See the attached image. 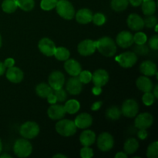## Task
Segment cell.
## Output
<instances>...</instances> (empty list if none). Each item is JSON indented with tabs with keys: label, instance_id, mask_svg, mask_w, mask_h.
Instances as JSON below:
<instances>
[{
	"label": "cell",
	"instance_id": "1",
	"mask_svg": "<svg viewBox=\"0 0 158 158\" xmlns=\"http://www.w3.org/2000/svg\"><path fill=\"white\" fill-rule=\"evenodd\" d=\"M96 47L100 54L106 57L113 56L117 52V44L108 36H103L96 41Z\"/></svg>",
	"mask_w": 158,
	"mask_h": 158
},
{
	"label": "cell",
	"instance_id": "2",
	"mask_svg": "<svg viewBox=\"0 0 158 158\" xmlns=\"http://www.w3.org/2000/svg\"><path fill=\"white\" fill-rule=\"evenodd\" d=\"M56 131L63 137H71L77 133V127L74 121L68 119L59 120L56 123Z\"/></svg>",
	"mask_w": 158,
	"mask_h": 158
},
{
	"label": "cell",
	"instance_id": "3",
	"mask_svg": "<svg viewBox=\"0 0 158 158\" xmlns=\"http://www.w3.org/2000/svg\"><path fill=\"white\" fill-rule=\"evenodd\" d=\"M13 151L18 157L26 158L32 154V146L27 139L20 138L14 143Z\"/></svg>",
	"mask_w": 158,
	"mask_h": 158
},
{
	"label": "cell",
	"instance_id": "4",
	"mask_svg": "<svg viewBox=\"0 0 158 158\" xmlns=\"http://www.w3.org/2000/svg\"><path fill=\"white\" fill-rule=\"evenodd\" d=\"M56 9L58 15L64 19L71 20L75 16V9L68 0H59Z\"/></svg>",
	"mask_w": 158,
	"mask_h": 158
},
{
	"label": "cell",
	"instance_id": "5",
	"mask_svg": "<svg viewBox=\"0 0 158 158\" xmlns=\"http://www.w3.org/2000/svg\"><path fill=\"white\" fill-rule=\"evenodd\" d=\"M40 131V126L34 121H26L20 127V135L27 140L35 138Z\"/></svg>",
	"mask_w": 158,
	"mask_h": 158
},
{
	"label": "cell",
	"instance_id": "6",
	"mask_svg": "<svg viewBox=\"0 0 158 158\" xmlns=\"http://www.w3.org/2000/svg\"><path fill=\"white\" fill-rule=\"evenodd\" d=\"M120 110L122 115L128 118H133L138 114L139 105L135 100L128 99L123 103Z\"/></svg>",
	"mask_w": 158,
	"mask_h": 158
},
{
	"label": "cell",
	"instance_id": "7",
	"mask_svg": "<svg viewBox=\"0 0 158 158\" xmlns=\"http://www.w3.org/2000/svg\"><path fill=\"white\" fill-rule=\"evenodd\" d=\"M116 61L123 68H131L137 62V56L134 52H125L116 57Z\"/></svg>",
	"mask_w": 158,
	"mask_h": 158
},
{
	"label": "cell",
	"instance_id": "8",
	"mask_svg": "<svg viewBox=\"0 0 158 158\" xmlns=\"http://www.w3.org/2000/svg\"><path fill=\"white\" fill-rule=\"evenodd\" d=\"M97 142L98 148L103 152H107L114 148V137L107 132L101 133L97 137Z\"/></svg>",
	"mask_w": 158,
	"mask_h": 158
},
{
	"label": "cell",
	"instance_id": "9",
	"mask_svg": "<svg viewBox=\"0 0 158 158\" xmlns=\"http://www.w3.org/2000/svg\"><path fill=\"white\" fill-rule=\"evenodd\" d=\"M154 123V117L150 113H141L136 116L134 125L137 129H148Z\"/></svg>",
	"mask_w": 158,
	"mask_h": 158
},
{
	"label": "cell",
	"instance_id": "10",
	"mask_svg": "<svg viewBox=\"0 0 158 158\" xmlns=\"http://www.w3.org/2000/svg\"><path fill=\"white\" fill-rule=\"evenodd\" d=\"M38 48L43 55L50 57L54 55L56 46L52 40L45 37L40 40L38 43Z\"/></svg>",
	"mask_w": 158,
	"mask_h": 158
},
{
	"label": "cell",
	"instance_id": "11",
	"mask_svg": "<svg viewBox=\"0 0 158 158\" xmlns=\"http://www.w3.org/2000/svg\"><path fill=\"white\" fill-rule=\"evenodd\" d=\"M97 47H96V41L92 40H84L80 42L77 46V50L79 53L83 56H91L95 52Z\"/></svg>",
	"mask_w": 158,
	"mask_h": 158
},
{
	"label": "cell",
	"instance_id": "12",
	"mask_svg": "<svg viewBox=\"0 0 158 158\" xmlns=\"http://www.w3.org/2000/svg\"><path fill=\"white\" fill-rule=\"evenodd\" d=\"M65 76L60 71H53L49 76L48 84L52 89H57L63 88L65 84Z\"/></svg>",
	"mask_w": 158,
	"mask_h": 158
},
{
	"label": "cell",
	"instance_id": "13",
	"mask_svg": "<svg viewBox=\"0 0 158 158\" xmlns=\"http://www.w3.org/2000/svg\"><path fill=\"white\" fill-rule=\"evenodd\" d=\"M116 43L123 49L131 47L134 44V35L129 31H121L117 34Z\"/></svg>",
	"mask_w": 158,
	"mask_h": 158
},
{
	"label": "cell",
	"instance_id": "14",
	"mask_svg": "<svg viewBox=\"0 0 158 158\" xmlns=\"http://www.w3.org/2000/svg\"><path fill=\"white\" fill-rule=\"evenodd\" d=\"M66 89L71 95H78L82 92L83 83L80 82L78 77H71L66 82Z\"/></svg>",
	"mask_w": 158,
	"mask_h": 158
},
{
	"label": "cell",
	"instance_id": "15",
	"mask_svg": "<svg viewBox=\"0 0 158 158\" xmlns=\"http://www.w3.org/2000/svg\"><path fill=\"white\" fill-rule=\"evenodd\" d=\"M109 74L105 69H97L92 74V80L94 86L103 87L109 81Z\"/></svg>",
	"mask_w": 158,
	"mask_h": 158
},
{
	"label": "cell",
	"instance_id": "16",
	"mask_svg": "<svg viewBox=\"0 0 158 158\" xmlns=\"http://www.w3.org/2000/svg\"><path fill=\"white\" fill-rule=\"evenodd\" d=\"M6 76L7 80L13 83H21L24 78V73L23 70L14 66L8 68L7 71L6 72Z\"/></svg>",
	"mask_w": 158,
	"mask_h": 158
},
{
	"label": "cell",
	"instance_id": "17",
	"mask_svg": "<svg viewBox=\"0 0 158 158\" xmlns=\"http://www.w3.org/2000/svg\"><path fill=\"white\" fill-rule=\"evenodd\" d=\"M127 26L131 30L140 31L144 27L143 19L137 13H131L127 19Z\"/></svg>",
	"mask_w": 158,
	"mask_h": 158
},
{
	"label": "cell",
	"instance_id": "18",
	"mask_svg": "<svg viewBox=\"0 0 158 158\" xmlns=\"http://www.w3.org/2000/svg\"><path fill=\"white\" fill-rule=\"evenodd\" d=\"M64 106L60 104H51L47 110V114L50 119L53 120H59L63 119L66 115Z\"/></svg>",
	"mask_w": 158,
	"mask_h": 158
},
{
	"label": "cell",
	"instance_id": "19",
	"mask_svg": "<svg viewBox=\"0 0 158 158\" xmlns=\"http://www.w3.org/2000/svg\"><path fill=\"white\" fill-rule=\"evenodd\" d=\"M64 69L71 77H78L80 73L82 71L80 63L74 59L69 58L65 61Z\"/></svg>",
	"mask_w": 158,
	"mask_h": 158
},
{
	"label": "cell",
	"instance_id": "20",
	"mask_svg": "<svg viewBox=\"0 0 158 158\" xmlns=\"http://www.w3.org/2000/svg\"><path fill=\"white\" fill-rule=\"evenodd\" d=\"M74 123L79 129H87L92 125L93 117L87 113H83L76 117Z\"/></svg>",
	"mask_w": 158,
	"mask_h": 158
},
{
	"label": "cell",
	"instance_id": "21",
	"mask_svg": "<svg viewBox=\"0 0 158 158\" xmlns=\"http://www.w3.org/2000/svg\"><path fill=\"white\" fill-rule=\"evenodd\" d=\"M140 71L146 77H153L157 74V65L151 60H146L140 64Z\"/></svg>",
	"mask_w": 158,
	"mask_h": 158
},
{
	"label": "cell",
	"instance_id": "22",
	"mask_svg": "<svg viewBox=\"0 0 158 158\" xmlns=\"http://www.w3.org/2000/svg\"><path fill=\"white\" fill-rule=\"evenodd\" d=\"M97 140L96 134L91 130H85L80 136V142L83 146L90 147Z\"/></svg>",
	"mask_w": 158,
	"mask_h": 158
},
{
	"label": "cell",
	"instance_id": "23",
	"mask_svg": "<svg viewBox=\"0 0 158 158\" xmlns=\"http://www.w3.org/2000/svg\"><path fill=\"white\" fill-rule=\"evenodd\" d=\"M93 12L89 9H81L75 13L76 20L80 24H88L90 22H92L93 19Z\"/></svg>",
	"mask_w": 158,
	"mask_h": 158
},
{
	"label": "cell",
	"instance_id": "24",
	"mask_svg": "<svg viewBox=\"0 0 158 158\" xmlns=\"http://www.w3.org/2000/svg\"><path fill=\"white\" fill-rule=\"evenodd\" d=\"M136 85H137V87L143 93L151 92L154 87L152 80L146 76L138 77L136 81Z\"/></svg>",
	"mask_w": 158,
	"mask_h": 158
},
{
	"label": "cell",
	"instance_id": "25",
	"mask_svg": "<svg viewBox=\"0 0 158 158\" xmlns=\"http://www.w3.org/2000/svg\"><path fill=\"white\" fill-rule=\"evenodd\" d=\"M140 6L145 15H154L157 9V4L154 0H143Z\"/></svg>",
	"mask_w": 158,
	"mask_h": 158
},
{
	"label": "cell",
	"instance_id": "26",
	"mask_svg": "<svg viewBox=\"0 0 158 158\" xmlns=\"http://www.w3.org/2000/svg\"><path fill=\"white\" fill-rule=\"evenodd\" d=\"M139 142L135 138H129L125 141L123 150L127 154H133L138 150Z\"/></svg>",
	"mask_w": 158,
	"mask_h": 158
},
{
	"label": "cell",
	"instance_id": "27",
	"mask_svg": "<svg viewBox=\"0 0 158 158\" xmlns=\"http://www.w3.org/2000/svg\"><path fill=\"white\" fill-rule=\"evenodd\" d=\"M35 93L41 98H46L51 93H52V89L47 83H41L35 86Z\"/></svg>",
	"mask_w": 158,
	"mask_h": 158
},
{
	"label": "cell",
	"instance_id": "28",
	"mask_svg": "<svg viewBox=\"0 0 158 158\" xmlns=\"http://www.w3.org/2000/svg\"><path fill=\"white\" fill-rule=\"evenodd\" d=\"M64 109L66 110V113L69 114H75L80 110V102L77 100H69L66 102L64 106Z\"/></svg>",
	"mask_w": 158,
	"mask_h": 158
},
{
	"label": "cell",
	"instance_id": "29",
	"mask_svg": "<svg viewBox=\"0 0 158 158\" xmlns=\"http://www.w3.org/2000/svg\"><path fill=\"white\" fill-rule=\"evenodd\" d=\"M53 56L56 60H60V61H66L70 56V52L66 47L60 46V47L56 48Z\"/></svg>",
	"mask_w": 158,
	"mask_h": 158
},
{
	"label": "cell",
	"instance_id": "30",
	"mask_svg": "<svg viewBox=\"0 0 158 158\" xmlns=\"http://www.w3.org/2000/svg\"><path fill=\"white\" fill-rule=\"evenodd\" d=\"M2 9L6 13H13L18 9L16 0H3Z\"/></svg>",
	"mask_w": 158,
	"mask_h": 158
},
{
	"label": "cell",
	"instance_id": "31",
	"mask_svg": "<svg viewBox=\"0 0 158 158\" xmlns=\"http://www.w3.org/2000/svg\"><path fill=\"white\" fill-rule=\"evenodd\" d=\"M111 8L115 12H123L129 6L128 0H111Z\"/></svg>",
	"mask_w": 158,
	"mask_h": 158
},
{
	"label": "cell",
	"instance_id": "32",
	"mask_svg": "<svg viewBox=\"0 0 158 158\" xmlns=\"http://www.w3.org/2000/svg\"><path fill=\"white\" fill-rule=\"evenodd\" d=\"M121 110L116 106H112L108 108L106 111V117L111 120H118L121 116Z\"/></svg>",
	"mask_w": 158,
	"mask_h": 158
},
{
	"label": "cell",
	"instance_id": "33",
	"mask_svg": "<svg viewBox=\"0 0 158 158\" xmlns=\"http://www.w3.org/2000/svg\"><path fill=\"white\" fill-rule=\"evenodd\" d=\"M17 6L25 12H30L35 7V0H16Z\"/></svg>",
	"mask_w": 158,
	"mask_h": 158
},
{
	"label": "cell",
	"instance_id": "34",
	"mask_svg": "<svg viewBox=\"0 0 158 158\" xmlns=\"http://www.w3.org/2000/svg\"><path fill=\"white\" fill-rule=\"evenodd\" d=\"M147 157L148 158H157L158 157V143L154 141L148 146L147 150Z\"/></svg>",
	"mask_w": 158,
	"mask_h": 158
},
{
	"label": "cell",
	"instance_id": "35",
	"mask_svg": "<svg viewBox=\"0 0 158 158\" xmlns=\"http://www.w3.org/2000/svg\"><path fill=\"white\" fill-rule=\"evenodd\" d=\"M59 0H41L40 7L44 11H50L56 8Z\"/></svg>",
	"mask_w": 158,
	"mask_h": 158
},
{
	"label": "cell",
	"instance_id": "36",
	"mask_svg": "<svg viewBox=\"0 0 158 158\" xmlns=\"http://www.w3.org/2000/svg\"><path fill=\"white\" fill-rule=\"evenodd\" d=\"M52 93H53L54 95L56 97L57 102L63 103V102L66 101V100L67 99L66 91L64 89H63V88H60V89H52Z\"/></svg>",
	"mask_w": 158,
	"mask_h": 158
},
{
	"label": "cell",
	"instance_id": "37",
	"mask_svg": "<svg viewBox=\"0 0 158 158\" xmlns=\"http://www.w3.org/2000/svg\"><path fill=\"white\" fill-rule=\"evenodd\" d=\"M78 77L83 84H88L92 80V73L88 70H82L78 75Z\"/></svg>",
	"mask_w": 158,
	"mask_h": 158
},
{
	"label": "cell",
	"instance_id": "38",
	"mask_svg": "<svg viewBox=\"0 0 158 158\" xmlns=\"http://www.w3.org/2000/svg\"><path fill=\"white\" fill-rule=\"evenodd\" d=\"M92 21L95 25L100 26H103L106 23V19L104 14L101 13V12H97V13L93 15Z\"/></svg>",
	"mask_w": 158,
	"mask_h": 158
},
{
	"label": "cell",
	"instance_id": "39",
	"mask_svg": "<svg viewBox=\"0 0 158 158\" xmlns=\"http://www.w3.org/2000/svg\"><path fill=\"white\" fill-rule=\"evenodd\" d=\"M143 22H144V26L148 29H152L157 25V18L154 15H147L145 19H143Z\"/></svg>",
	"mask_w": 158,
	"mask_h": 158
},
{
	"label": "cell",
	"instance_id": "40",
	"mask_svg": "<svg viewBox=\"0 0 158 158\" xmlns=\"http://www.w3.org/2000/svg\"><path fill=\"white\" fill-rule=\"evenodd\" d=\"M148 41V37L146 34L143 32H138L134 35V43L137 45L145 44Z\"/></svg>",
	"mask_w": 158,
	"mask_h": 158
},
{
	"label": "cell",
	"instance_id": "41",
	"mask_svg": "<svg viewBox=\"0 0 158 158\" xmlns=\"http://www.w3.org/2000/svg\"><path fill=\"white\" fill-rule=\"evenodd\" d=\"M155 97H154V94L151 92H146L144 93V94L143 95L142 97V101L144 103V105L146 106H151L152 104H154V101H155Z\"/></svg>",
	"mask_w": 158,
	"mask_h": 158
},
{
	"label": "cell",
	"instance_id": "42",
	"mask_svg": "<svg viewBox=\"0 0 158 158\" xmlns=\"http://www.w3.org/2000/svg\"><path fill=\"white\" fill-rule=\"evenodd\" d=\"M134 52L136 54H138V55L145 56L148 55V52H149V49H148V47L145 44H136V46H134Z\"/></svg>",
	"mask_w": 158,
	"mask_h": 158
},
{
	"label": "cell",
	"instance_id": "43",
	"mask_svg": "<svg viewBox=\"0 0 158 158\" xmlns=\"http://www.w3.org/2000/svg\"><path fill=\"white\" fill-rule=\"evenodd\" d=\"M80 156L82 158H92L94 157V151L89 147H84L80 150Z\"/></svg>",
	"mask_w": 158,
	"mask_h": 158
},
{
	"label": "cell",
	"instance_id": "44",
	"mask_svg": "<svg viewBox=\"0 0 158 158\" xmlns=\"http://www.w3.org/2000/svg\"><path fill=\"white\" fill-rule=\"evenodd\" d=\"M149 46L154 50L158 49V35H154L149 40Z\"/></svg>",
	"mask_w": 158,
	"mask_h": 158
},
{
	"label": "cell",
	"instance_id": "45",
	"mask_svg": "<svg viewBox=\"0 0 158 158\" xmlns=\"http://www.w3.org/2000/svg\"><path fill=\"white\" fill-rule=\"evenodd\" d=\"M148 133L147 131V129H139V131L137 132V137L140 140H145L148 137Z\"/></svg>",
	"mask_w": 158,
	"mask_h": 158
},
{
	"label": "cell",
	"instance_id": "46",
	"mask_svg": "<svg viewBox=\"0 0 158 158\" xmlns=\"http://www.w3.org/2000/svg\"><path fill=\"white\" fill-rule=\"evenodd\" d=\"M3 63H4L6 68L12 67L15 65V60H14L13 58H7Z\"/></svg>",
	"mask_w": 158,
	"mask_h": 158
},
{
	"label": "cell",
	"instance_id": "47",
	"mask_svg": "<svg viewBox=\"0 0 158 158\" xmlns=\"http://www.w3.org/2000/svg\"><path fill=\"white\" fill-rule=\"evenodd\" d=\"M103 105V102L102 101H96L93 103V105L91 106V110L93 111H97L99 110L100 109V107Z\"/></svg>",
	"mask_w": 158,
	"mask_h": 158
},
{
	"label": "cell",
	"instance_id": "48",
	"mask_svg": "<svg viewBox=\"0 0 158 158\" xmlns=\"http://www.w3.org/2000/svg\"><path fill=\"white\" fill-rule=\"evenodd\" d=\"M46 98H47L48 103H50V104H54V103H56L57 102L56 97V96L54 95L53 93H51V94H49Z\"/></svg>",
	"mask_w": 158,
	"mask_h": 158
},
{
	"label": "cell",
	"instance_id": "49",
	"mask_svg": "<svg viewBox=\"0 0 158 158\" xmlns=\"http://www.w3.org/2000/svg\"><path fill=\"white\" fill-rule=\"evenodd\" d=\"M92 93L94 95H100L102 93V87L100 86H94V87L92 89Z\"/></svg>",
	"mask_w": 158,
	"mask_h": 158
},
{
	"label": "cell",
	"instance_id": "50",
	"mask_svg": "<svg viewBox=\"0 0 158 158\" xmlns=\"http://www.w3.org/2000/svg\"><path fill=\"white\" fill-rule=\"evenodd\" d=\"M129 3H131L133 6L134 7H137V6H140L141 5L143 0H128Z\"/></svg>",
	"mask_w": 158,
	"mask_h": 158
},
{
	"label": "cell",
	"instance_id": "51",
	"mask_svg": "<svg viewBox=\"0 0 158 158\" xmlns=\"http://www.w3.org/2000/svg\"><path fill=\"white\" fill-rule=\"evenodd\" d=\"M6 73V66L2 62L0 61V77Z\"/></svg>",
	"mask_w": 158,
	"mask_h": 158
},
{
	"label": "cell",
	"instance_id": "52",
	"mask_svg": "<svg viewBox=\"0 0 158 158\" xmlns=\"http://www.w3.org/2000/svg\"><path fill=\"white\" fill-rule=\"evenodd\" d=\"M116 158H127V154L125 152H118L115 155Z\"/></svg>",
	"mask_w": 158,
	"mask_h": 158
},
{
	"label": "cell",
	"instance_id": "53",
	"mask_svg": "<svg viewBox=\"0 0 158 158\" xmlns=\"http://www.w3.org/2000/svg\"><path fill=\"white\" fill-rule=\"evenodd\" d=\"M153 94H154V97H155L156 99L158 98V84H156L155 86L154 87H153Z\"/></svg>",
	"mask_w": 158,
	"mask_h": 158
},
{
	"label": "cell",
	"instance_id": "54",
	"mask_svg": "<svg viewBox=\"0 0 158 158\" xmlns=\"http://www.w3.org/2000/svg\"><path fill=\"white\" fill-rule=\"evenodd\" d=\"M53 157H54V158H57V157H60V158H66V157H67V156L64 155V154H55V155H53Z\"/></svg>",
	"mask_w": 158,
	"mask_h": 158
},
{
	"label": "cell",
	"instance_id": "55",
	"mask_svg": "<svg viewBox=\"0 0 158 158\" xmlns=\"http://www.w3.org/2000/svg\"><path fill=\"white\" fill-rule=\"evenodd\" d=\"M0 158H12V156L8 154H3L0 155Z\"/></svg>",
	"mask_w": 158,
	"mask_h": 158
},
{
	"label": "cell",
	"instance_id": "56",
	"mask_svg": "<svg viewBox=\"0 0 158 158\" xmlns=\"http://www.w3.org/2000/svg\"><path fill=\"white\" fill-rule=\"evenodd\" d=\"M2 142L1 139H0V154L2 153Z\"/></svg>",
	"mask_w": 158,
	"mask_h": 158
},
{
	"label": "cell",
	"instance_id": "57",
	"mask_svg": "<svg viewBox=\"0 0 158 158\" xmlns=\"http://www.w3.org/2000/svg\"><path fill=\"white\" fill-rule=\"evenodd\" d=\"M2 39L1 35H0V48L2 47Z\"/></svg>",
	"mask_w": 158,
	"mask_h": 158
},
{
	"label": "cell",
	"instance_id": "58",
	"mask_svg": "<svg viewBox=\"0 0 158 158\" xmlns=\"http://www.w3.org/2000/svg\"><path fill=\"white\" fill-rule=\"evenodd\" d=\"M157 28H158V26H157V24L155 26V31H156V32H157Z\"/></svg>",
	"mask_w": 158,
	"mask_h": 158
}]
</instances>
